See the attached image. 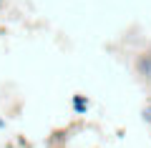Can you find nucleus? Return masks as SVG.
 <instances>
[{"label":"nucleus","mask_w":151,"mask_h":148,"mask_svg":"<svg viewBox=\"0 0 151 148\" xmlns=\"http://www.w3.org/2000/svg\"><path fill=\"white\" fill-rule=\"evenodd\" d=\"M73 111L76 113H86L88 111V101L83 98V95H76L73 98Z\"/></svg>","instance_id":"nucleus-1"},{"label":"nucleus","mask_w":151,"mask_h":148,"mask_svg":"<svg viewBox=\"0 0 151 148\" xmlns=\"http://www.w3.org/2000/svg\"><path fill=\"white\" fill-rule=\"evenodd\" d=\"M144 121L151 126V106H149V108H144Z\"/></svg>","instance_id":"nucleus-3"},{"label":"nucleus","mask_w":151,"mask_h":148,"mask_svg":"<svg viewBox=\"0 0 151 148\" xmlns=\"http://www.w3.org/2000/svg\"><path fill=\"white\" fill-rule=\"evenodd\" d=\"M0 8H3V0H0Z\"/></svg>","instance_id":"nucleus-4"},{"label":"nucleus","mask_w":151,"mask_h":148,"mask_svg":"<svg viewBox=\"0 0 151 148\" xmlns=\"http://www.w3.org/2000/svg\"><path fill=\"white\" fill-rule=\"evenodd\" d=\"M139 70L144 73V78H151V58H141L139 60Z\"/></svg>","instance_id":"nucleus-2"}]
</instances>
